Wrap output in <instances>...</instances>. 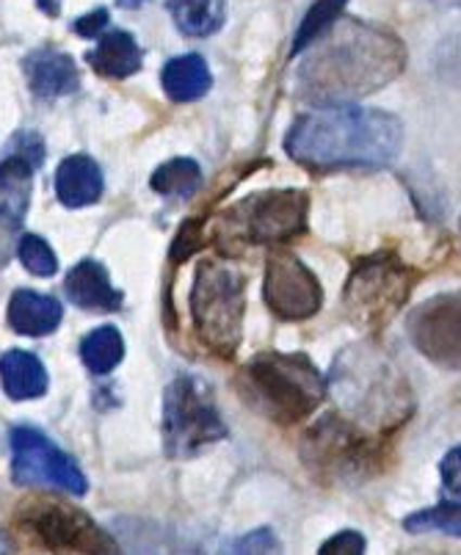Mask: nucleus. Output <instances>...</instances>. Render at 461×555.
Listing matches in <instances>:
<instances>
[{
  "label": "nucleus",
  "mask_w": 461,
  "mask_h": 555,
  "mask_svg": "<svg viewBox=\"0 0 461 555\" xmlns=\"http://www.w3.org/2000/svg\"><path fill=\"white\" fill-rule=\"evenodd\" d=\"M23 73L30 92L39 100H59L80 92V69L69 53L42 48L23 59Z\"/></svg>",
  "instance_id": "nucleus-14"
},
{
  "label": "nucleus",
  "mask_w": 461,
  "mask_h": 555,
  "mask_svg": "<svg viewBox=\"0 0 461 555\" xmlns=\"http://www.w3.org/2000/svg\"><path fill=\"white\" fill-rule=\"evenodd\" d=\"M401 144L404 125L398 116L351 103L318 105L296 116L285 135V153L316 175L387 169L401 153Z\"/></svg>",
  "instance_id": "nucleus-2"
},
{
  "label": "nucleus",
  "mask_w": 461,
  "mask_h": 555,
  "mask_svg": "<svg viewBox=\"0 0 461 555\" xmlns=\"http://www.w3.org/2000/svg\"><path fill=\"white\" fill-rule=\"evenodd\" d=\"M235 387L243 403L280 426L310 417L329 392V382L310 357L282 351L252 357L238 373Z\"/></svg>",
  "instance_id": "nucleus-4"
},
{
  "label": "nucleus",
  "mask_w": 461,
  "mask_h": 555,
  "mask_svg": "<svg viewBox=\"0 0 461 555\" xmlns=\"http://www.w3.org/2000/svg\"><path fill=\"white\" fill-rule=\"evenodd\" d=\"M64 294L75 307L86 312H116L121 310V294L111 282L108 271L100 260L86 257V260L75 262V269L69 271L64 280Z\"/></svg>",
  "instance_id": "nucleus-15"
},
{
  "label": "nucleus",
  "mask_w": 461,
  "mask_h": 555,
  "mask_svg": "<svg viewBox=\"0 0 461 555\" xmlns=\"http://www.w3.org/2000/svg\"><path fill=\"white\" fill-rule=\"evenodd\" d=\"M9 451H12V481L20 487L25 483L55 487L73 498H84L89 492V481L75 459L37 428L14 426L9 431Z\"/></svg>",
  "instance_id": "nucleus-11"
},
{
  "label": "nucleus",
  "mask_w": 461,
  "mask_h": 555,
  "mask_svg": "<svg viewBox=\"0 0 461 555\" xmlns=\"http://www.w3.org/2000/svg\"><path fill=\"white\" fill-rule=\"evenodd\" d=\"M7 155L25 160V164H30L34 169H39V166L44 164L48 147H44V141L39 133H34V130H20V133H14L12 139H9Z\"/></svg>",
  "instance_id": "nucleus-28"
},
{
  "label": "nucleus",
  "mask_w": 461,
  "mask_h": 555,
  "mask_svg": "<svg viewBox=\"0 0 461 555\" xmlns=\"http://www.w3.org/2000/svg\"><path fill=\"white\" fill-rule=\"evenodd\" d=\"M202 244H205V219H202V216H194V219L185 221V224L180 227V232H177L175 246H171L169 255L171 262L189 260L196 249H202Z\"/></svg>",
  "instance_id": "nucleus-29"
},
{
  "label": "nucleus",
  "mask_w": 461,
  "mask_h": 555,
  "mask_svg": "<svg viewBox=\"0 0 461 555\" xmlns=\"http://www.w3.org/2000/svg\"><path fill=\"white\" fill-rule=\"evenodd\" d=\"M164 451L169 459H194L227 440V423L216 406L213 387L196 373H180L164 392Z\"/></svg>",
  "instance_id": "nucleus-10"
},
{
  "label": "nucleus",
  "mask_w": 461,
  "mask_h": 555,
  "mask_svg": "<svg viewBox=\"0 0 461 555\" xmlns=\"http://www.w3.org/2000/svg\"><path fill=\"white\" fill-rule=\"evenodd\" d=\"M125 357V340L116 326H98L80 340V360L94 376H105L114 371Z\"/></svg>",
  "instance_id": "nucleus-23"
},
{
  "label": "nucleus",
  "mask_w": 461,
  "mask_h": 555,
  "mask_svg": "<svg viewBox=\"0 0 461 555\" xmlns=\"http://www.w3.org/2000/svg\"><path fill=\"white\" fill-rule=\"evenodd\" d=\"M50 378L42 360L30 351L9 348L3 354V390L12 401H37L48 392Z\"/></svg>",
  "instance_id": "nucleus-20"
},
{
  "label": "nucleus",
  "mask_w": 461,
  "mask_h": 555,
  "mask_svg": "<svg viewBox=\"0 0 461 555\" xmlns=\"http://www.w3.org/2000/svg\"><path fill=\"white\" fill-rule=\"evenodd\" d=\"M246 276L225 260H202L191 285L194 335L210 354L232 360L243 340Z\"/></svg>",
  "instance_id": "nucleus-8"
},
{
  "label": "nucleus",
  "mask_w": 461,
  "mask_h": 555,
  "mask_svg": "<svg viewBox=\"0 0 461 555\" xmlns=\"http://www.w3.org/2000/svg\"><path fill=\"white\" fill-rule=\"evenodd\" d=\"M307 214H310L307 191H257L221 210L210 238L227 255H235L241 246L285 244L307 232Z\"/></svg>",
  "instance_id": "nucleus-7"
},
{
  "label": "nucleus",
  "mask_w": 461,
  "mask_h": 555,
  "mask_svg": "<svg viewBox=\"0 0 461 555\" xmlns=\"http://www.w3.org/2000/svg\"><path fill=\"white\" fill-rule=\"evenodd\" d=\"M146 0H116V7L119 9H141Z\"/></svg>",
  "instance_id": "nucleus-35"
},
{
  "label": "nucleus",
  "mask_w": 461,
  "mask_h": 555,
  "mask_svg": "<svg viewBox=\"0 0 461 555\" xmlns=\"http://www.w3.org/2000/svg\"><path fill=\"white\" fill-rule=\"evenodd\" d=\"M230 553H280V542L271 533V528H257V531L238 539Z\"/></svg>",
  "instance_id": "nucleus-31"
},
{
  "label": "nucleus",
  "mask_w": 461,
  "mask_h": 555,
  "mask_svg": "<svg viewBox=\"0 0 461 555\" xmlns=\"http://www.w3.org/2000/svg\"><path fill=\"white\" fill-rule=\"evenodd\" d=\"M364 550H368V542H364L362 533L341 531L337 537H332L329 542H323L318 553L321 555H362Z\"/></svg>",
  "instance_id": "nucleus-32"
},
{
  "label": "nucleus",
  "mask_w": 461,
  "mask_h": 555,
  "mask_svg": "<svg viewBox=\"0 0 461 555\" xmlns=\"http://www.w3.org/2000/svg\"><path fill=\"white\" fill-rule=\"evenodd\" d=\"M202 185V169L196 160L191 158H171L164 166L152 171L150 189L158 191L161 196H171V199H189L200 191Z\"/></svg>",
  "instance_id": "nucleus-24"
},
{
  "label": "nucleus",
  "mask_w": 461,
  "mask_h": 555,
  "mask_svg": "<svg viewBox=\"0 0 461 555\" xmlns=\"http://www.w3.org/2000/svg\"><path fill=\"white\" fill-rule=\"evenodd\" d=\"M177 31L191 39L213 37L227 20L225 0H166Z\"/></svg>",
  "instance_id": "nucleus-22"
},
{
  "label": "nucleus",
  "mask_w": 461,
  "mask_h": 555,
  "mask_svg": "<svg viewBox=\"0 0 461 555\" xmlns=\"http://www.w3.org/2000/svg\"><path fill=\"white\" fill-rule=\"evenodd\" d=\"M418 282L420 271L407 266L395 251L359 257L343 291L346 318L364 332H382L407 305Z\"/></svg>",
  "instance_id": "nucleus-9"
},
{
  "label": "nucleus",
  "mask_w": 461,
  "mask_h": 555,
  "mask_svg": "<svg viewBox=\"0 0 461 555\" xmlns=\"http://www.w3.org/2000/svg\"><path fill=\"white\" fill-rule=\"evenodd\" d=\"M17 260L23 262L25 271H30L34 276H55L59 271V257L50 249V244L34 232H25L23 238L17 241Z\"/></svg>",
  "instance_id": "nucleus-27"
},
{
  "label": "nucleus",
  "mask_w": 461,
  "mask_h": 555,
  "mask_svg": "<svg viewBox=\"0 0 461 555\" xmlns=\"http://www.w3.org/2000/svg\"><path fill=\"white\" fill-rule=\"evenodd\" d=\"M105 191L103 169L91 155H69L55 169V196L64 208H86L100 202Z\"/></svg>",
  "instance_id": "nucleus-16"
},
{
  "label": "nucleus",
  "mask_w": 461,
  "mask_h": 555,
  "mask_svg": "<svg viewBox=\"0 0 461 555\" xmlns=\"http://www.w3.org/2000/svg\"><path fill=\"white\" fill-rule=\"evenodd\" d=\"M161 86H164L166 98L171 103H196L210 92V67L196 53L177 55V59L166 62L164 73H161Z\"/></svg>",
  "instance_id": "nucleus-19"
},
{
  "label": "nucleus",
  "mask_w": 461,
  "mask_h": 555,
  "mask_svg": "<svg viewBox=\"0 0 461 555\" xmlns=\"http://www.w3.org/2000/svg\"><path fill=\"white\" fill-rule=\"evenodd\" d=\"M9 531L23 547L39 553H119V544L84 508L53 494H28L9 514Z\"/></svg>",
  "instance_id": "nucleus-6"
},
{
  "label": "nucleus",
  "mask_w": 461,
  "mask_h": 555,
  "mask_svg": "<svg viewBox=\"0 0 461 555\" xmlns=\"http://www.w3.org/2000/svg\"><path fill=\"white\" fill-rule=\"evenodd\" d=\"M407 332L425 360L445 371H461V291L423 301L409 315Z\"/></svg>",
  "instance_id": "nucleus-13"
},
{
  "label": "nucleus",
  "mask_w": 461,
  "mask_h": 555,
  "mask_svg": "<svg viewBox=\"0 0 461 555\" xmlns=\"http://www.w3.org/2000/svg\"><path fill=\"white\" fill-rule=\"evenodd\" d=\"M307 50L293 83L298 98L316 105L368 98L407 69L401 39L359 20H343Z\"/></svg>",
  "instance_id": "nucleus-1"
},
{
  "label": "nucleus",
  "mask_w": 461,
  "mask_h": 555,
  "mask_svg": "<svg viewBox=\"0 0 461 555\" xmlns=\"http://www.w3.org/2000/svg\"><path fill=\"white\" fill-rule=\"evenodd\" d=\"M64 318V307L53 299V296H42L37 291L20 287L9 299L7 324L9 330L25 337H44L53 335L61 326Z\"/></svg>",
  "instance_id": "nucleus-17"
},
{
  "label": "nucleus",
  "mask_w": 461,
  "mask_h": 555,
  "mask_svg": "<svg viewBox=\"0 0 461 555\" xmlns=\"http://www.w3.org/2000/svg\"><path fill=\"white\" fill-rule=\"evenodd\" d=\"M34 166L25 160L3 155V169H0V185H3V221L7 230L14 232L23 224L25 214L30 205V178H34Z\"/></svg>",
  "instance_id": "nucleus-21"
},
{
  "label": "nucleus",
  "mask_w": 461,
  "mask_h": 555,
  "mask_svg": "<svg viewBox=\"0 0 461 555\" xmlns=\"http://www.w3.org/2000/svg\"><path fill=\"white\" fill-rule=\"evenodd\" d=\"M302 459L323 483H362L387 462V434L368 431L346 415H326L304 434Z\"/></svg>",
  "instance_id": "nucleus-5"
},
{
  "label": "nucleus",
  "mask_w": 461,
  "mask_h": 555,
  "mask_svg": "<svg viewBox=\"0 0 461 555\" xmlns=\"http://www.w3.org/2000/svg\"><path fill=\"white\" fill-rule=\"evenodd\" d=\"M37 3L44 14H50V17H55V14L61 12V0H37Z\"/></svg>",
  "instance_id": "nucleus-34"
},
{
  "label": "nucleus",
  "mask_w": 461,
  "mask_h": 555,
  "mask_svg": "<svg viewBox=\"0 0 461 555\" xmlns=\"http://www.w3.org/2000/svg\"><path fill=\"white\" fill-rule=\"evenodd\" d=\"M329 390L341 415L368 431L393 434L414 412V396L407 376L382 348L354 343L343 348L329 373Z\"/></svg>",
  "instance_id": "nucleus-3"
},
{
  "label": "nucleus",
  "mask_w": 461,
  "mask_h": 555,
  "mask_svg": "<svg viewBox=\"0 0 461 555\" xmlns=\"http://www.w3.org/2000/svg\"><path fill=\"white\" fill-rule=\"evenodd\" d=\"M407 533H448L461 539V503H439L404 519Z\"/></svg>",
  "instance_id": "nucleus-26"
},
{
  "label": "nucleus",
  "mask_w": 461,
  "mask_h": 555,
  "mask_svg": "<svg viewBox=\"0 0 461 555\" xmlns=\"http://www.w3.org/2000/svg\"><path fill=\"white\" fill-rule=\"evenodd\" d=\"M86 62L103 78L125 80L139 73L144 53L128 31H108L98 39V48L86 53Z\"/></svg>",
  "instance_id": "nucleus-18"
},
{
  "label": "nucleus",
  "mask_w": 461,
  "mask_h": 555,
  "mask_svg": "<svg viewBox=\"0 0 461 555\" xmlns=\"http://www.w3.org/2000/svg\"><path fill=\"white\" fill-rule=\"evenodd\" d=\"M346 3H348V0H318L316 7L304 14L302 28H298L296 39H293L291 55L304 53V50L312 48V44H316L318 39L323 37V34L332 31L334 25H337V20H341Z\"/></svg>",
  "instance_id": "nucleus-25"
},
{
  "label": "nucleus",
  "mask_w": 461,
  "mask_h": 555,
  "mask_svg": "<svg viewBox=\"0 0 461 555\" xmlns=\"http://www.w3.org/2000/svg\"><path fill=\"white\" fill-rule=\"evenodd\" d=\"M439 476H443V487L450 498L461 501V446L450 448L439 464Z\"/></svg>",
  "instance_id": "nucleus-30"
},
{
  "label": "nucleus",
  "mask_w": 461,
  "mask_h": 555,
  "mask_svg": "<svg viewBox=\"0 0 461 555\" xmlns=\"http://www.w3.org/2000/svg\"><path fill=\"white\" fill-rule=\"evenodd\" d=\"M262 299L280 321H307L323 305V287L293 251L273 249L266 260Z\"/></svg>",
  "instance_id": "nucleus-12"
},
{
  "label": "nucleus",
  "mask_w": 461,
  "mask_h": 555,
  "mask_svg": "<svg viewBox=\"0 0 461 555\" xmlns=\"http://www.w3.org/2000/svg\"><path fill=\"white\" fill-rule=\"evenodd\" d=\"M108 25V9H98V12L84 14L80 20H75V34L86 39H100Z\"/></svg>",
  "instance_id": "nucleus-33"
}]
</instances>
